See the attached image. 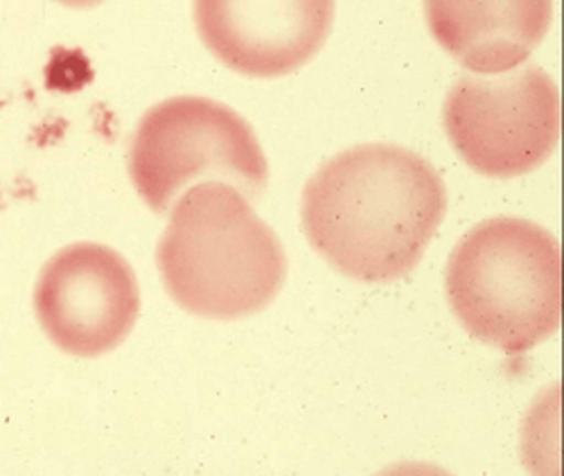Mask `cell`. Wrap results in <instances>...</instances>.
I'll return each mask as SVG.
<instances>
[{
    "label": "cell",
    "mask_w": 564,
    "mask_h": 476,
    "mask_svg": "<svg viewBox=\"0 0 564 476\" xmlns=\"http://www.w3.org/2000/svg\"><path fill=\"white\" fill-rule=\"evenodd\" d=\"M129 174L156 215H165L197 183H228L247 199L262 197L269 183L253 127L238 111L199 95L163 100L140 118Z\"/></svg>",
    "instance_id": "4"
},
{
    "label": "cell",
    "mask_w": 564,
    "mask_h": 476,
    "mask_svg": "<svg viewBox=\"0 0 564 476\" xmlns=\"http://www.w3.org/2000/svg\"><path fill=\"white\" fill-rule=\"evenodd\" d=\"M447 213L441 174L400 145L350 148L318 167L301 199L314 251L339 273L382 284L409 275Z\"/></svg>",
    "instance_id": "1"
},
{
    "label": "cell",
    "mask_w": 564,
    "mask_h": 476,
    "mask_svg": "<svg viewBox=\"0 0 564 476\" xmlns=\"http://www.w3.org/2000/svg\"><path fill=\"white\" fill-rule=\"evenodd\" d=\"M156 264L170 299L202 318L238 321L269 307L288 278L273 228L228 183H197L176 199Z\"/></svg>",
    "instance_id": "2"
},
{
    "label": "cell",
    "mask_w": 564,
    "mask_h": 476,
    "mask_svg": "<svg viewBox=\"0 0 564 476\" xmlns=\"http://www.w3.org/2000/svg\"><path fill=\"white\" fill-rule=\"evenodd\" d=\"M445 290L469 337L508 357L524 355L562 321L557 237L522 217L484 219L449 253Z\"/></svg>",
    "instance_id": "3"
},
{
    "label": "cell",
    "mask_w": 564,
    "mask_h": 476,
    "mask_svg": "<svg viewBox=\"0 0 564 476\" xmlns=\"http://www.w3.org/2000/svg\"><path fill=\"white\" fill-rule=\"evenodd\" d=\"M443 122L456 154L484 176L540 167L560 140V90L540 66L465 75L447 93Z\"/></svg>",
    "instance_id": "5"
},
{
    "label": "cell",
    "mask_w": 564,
    "mask_h": 476,
    "mask_svg": "<svg viewBox=\"0 0 564 476\" xmlns=\"http://www.w3.org/2000/svg\"><path fill=\"white\" fill-rule=\"evenodd\" d=\"M55 3L70 8V10H90V8H98L102 6L105 0H55Z\"/></svg>",
    "instance_id": "9"
},
{
    "label": "cell",
    "mask_w": 564,
    "mask_h": 476,
    "mask_svg": "<svg viewBox=\"0 0 564 476\" xmlns=\"http://www.w3.org/2000/svg\"><path fill=\"white\" fill-rule=\"evenodd\" d=\"M208 51L232 73L273 79L310 64L335 23V0H195Z\"/></svg>",
    "instance_id": "7"
},
{
    "label": "cell",
    "mask_w": 564,
    "mask_h": 476,
    "mask_svg": "<svg viewBox=\"0 0 564 476\" xmlns=\"http://www.w3.org/2000/svg\"><path fill=\"white\" fill-rule=\"evenodd\" d=\"M34 312L59 350L84 359L102 357L124 344L138 321L135 273L111 247L70 245L41 269Z\"/></svg>",
    "instance_id": "6"
},
{
    "label": "cell",
    "mask_w": 564,
    "mask_h": 476,
    "mask_svg": "<svg viewBox=\"0 0 564 476\" xmlns=\"http://www.w3.org/2000/svg\"><path fill=\"white\" fill-rule=\"evenodd\" d=\"M432 36L475 75L524 64L551 28L553 0H425Z\"/></svg>",
    "instance_id": "8"
}]
</instances>
